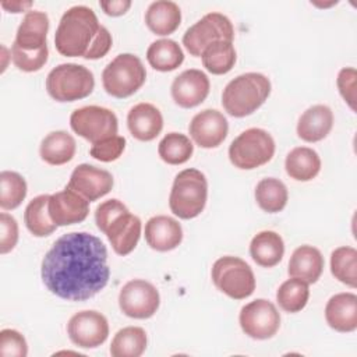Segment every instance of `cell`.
<instances>
[{"instance_id": "17", "label": "cell", "mask_w": 357, "mask_h": 357, "mask_svg": "<svg viewBox=\"0 0 357 357\" xmlns=\"http://www.w3.org/2000/svg\"><path fill=\"white\" fill-rule=\"evenodd\" d=\"M49 215L57 226H68L86 219L89 213V201L78 192L66 187L49 198Z\"/></svg>"}, {"instance_id": "29", "label": "cell", "mask_w": 357, "mask_h": 357, "mask_svg": "<svg viewBox=\"0 0 357 357\" xmlns=\"http://www.w3.org/2000/svg\"><path fill=\"white\" fill-rule=\"evenodd\" d=\"M146 60L156 71L167 73L181 66L184 53L180 45L173 39H158L146 50Z\"/></svg>"}, {"instance_id": "41", "label": "cell", "mask_w": 357, "mask_h": 357, "mask_svg": "<svg viewBox=\"0 0 357 357\" xmlns=\"http://www.w3.org/2000/svg\"><path fill=\"white\" fill-rule=\"evenodd\" d=\"M128 212V208L119 201L117 198H112L107 199L105 202H102L100 205H98L96 211H95V223L98 226V229L103 233V230L120 215Z\"/></svg>"}, {"instance_id": "10", "label": "cell", "mask_w": 357, "mask_h": 357, "mask_svg": "<svg viewBox=\"0 0 357 357\" xmlns=\"http://www.w3.org/2000/svg\"><path fill=\"white\" fill-rule=\"evenodd\" d=\"M70 126L75 134L91 144L117 135L119 120L114 112L102 106H84L70 116Z\"/></svg>"}, {"instance_id": "8", "label": "cell", "mask_w": 357, "mask_h": 357, "mask_svg": "<svg viewBox=\"0 0 357 357\" xmlns=\"http://www.w3.org/2000/svg\"><path fill=\"white\" fill-rule=\"evenodd\" d=\"M213 284L233 300H244L255 290V276L251 266L241 258L226 255L212 265Z\"/></svg>"}, {"instance_id": "43", "label": "cell", "mask_w": 357, "mask_h": 357, "mask_svg": "<svg viewBox=\"0 0 357 357\" xmlns=\"http://www.w3.org/2000/svg\"><path fill=\"white\" fill-rule=\"evenodd\" d=\"M356 78L357 73L354 67L342 68L336 78L337 89L351 110H356Z\"/></svg>"}, {"instance_id": "26", "label": "cell", "mask_w": 357, "mask_h": 357, "mask_svg": "<svg viewBox=\"0 0 357 357\" xmlns=\"http://www.w3.org/2000/svg\"><path fill=\"white\" fill-rule=\"evenodd\" d=\"M250 254L255 264L264 268L278 265L284 254V243L280 234L272 230H264L255 234L250 243Z\"/></svg>"}, {"instance_id": "20", "label": "cell", "mask_w": 357, "mask_h": 357, "mask_svg": "<svg viewBox=\"0 0 357 357\" xmlns=\"http://www.w3.org/2000/svg\"><path fill=\"white\" fill-rule=\"evenodd\" d=\"M127 127L135 139L148 142L160 134L163 128V117L156 106L141 102L130 109L127 114Z\"/></svg>"}, {"instance_id": "23", "label": "cell", "mask_w": 357, "mask_h": 357, "mask_svg": "<svg viewBox=\"0 0 357 357\" xmlns=\"http://www.w3.org/2000/svg\"><path fill=\"white\" fill-rule=\"evenodd\" d=\"M333 127V113L326 105H314L308 107L298 119L297 135L305 142H318L324 139Z\"/></svg>"}, {"instance_id": "7", "label": "cell", "mask_w": 357, "mask_h": 357, "mask_svg": "<svg viewBox=\"0 0 357 357\" xmlns=\"http://www.w3.org/2000/svg\"><path fill=\"white\" fill-rule=\"evenodd\" d=\"M275 155V141L262 128H248L238 134L229 146V159L234 167L252 170L268 163Z\"/></svg>"}, {"instance_id": "45", "label": "cell", "mask_w": 357, "mask_h": 357, "mask_svg": "<svg viewBox=\"0 0 357 357\" xmlns=\"http://www.w3.org/2000/svg\"><path fill=\"white\" fill-rule=\"evenodd\" d=\"M99 6L105 11V14L112 17H119L128 11V8L131 7V1L130 0H102L99 1Z\"/></svg>"}, {"instance_id": "15", "label": "cell", "mask_w": 357, "mask_h": 357, "mask_svg": "<svg viewBox=\"0 0 357 357\" xmlns=\"http://www.w3.org/2000/svg\"><path fill=\"white\" fill-rule=\"evenodd\" d=\"M113 184V176L107 170L89 163H81L73 170L67 187L92 202L109 194Z\"/></svg>"}, {"instance_id": "31", "label": "cell", "mask_w": 357, "mask_h": 357, "mask_svg": "<svg viewBox=\"0 0 357 357\" xmlns=\"http://www.w3.org/2000/svg\"><path fill=\"white\" fill-rule=\"evenodd\" d=\"M254 194L258 206L268 213L280 212L289 199L287 187L282 180L275 177H266L258 181Z\"/></svg>"}, {"instance_id": "32", "label": "cell", "mask_w": 357, "mask_h": 357, "mask_svg": "<svg viewBox=\"0 0 357 357\" xmlns=\"http://www.w3.org/2000/svg\"><path fill=\"white\" fill-rule=\"evenodd\" d=\"M146 332L139 326H126L113 336L110 354L113 357H139L146 349Z\"/></svg>"}, {"instance_id": "39", "label": "cell", "mask_w": 357, "mask_h": 357, "mask_svg": "<svg viewBox=\"0 0 357 357\" xmlns=\"http://www.w3.org/2000/svg\"><path fill=\"white\" fill-rule=\"evenodd\" d=\"M126 148V138L121 135H113L110 138L102 139L96 144H92L89 153L92 158L100 162H113L119 159Z\"/></svg>"}, {"instance_id": "2", "label": "cell", "mask_w": 357, "mask_h": 357, "mask_svg": "<svg viewBox=\"0 0 357 357\" xmlns=\"http://www.w3.org/2000/svg\"><path fill=\"white\" fill-rule=\"evenodd\" d=\"M100 25L91 7H70L60 18L54 33L57 52L67 57H84Z\"/></svg>"}, {"instance_id": "13", "label": "cell", "mask_w": 357, "mask_h": 357, "mask_svg": "<svg viewBox=\"0 0 357 357\" xmlns=\"http://www.w3.org/2000/svg\"><path fill=\"white\" fill-rule=\"evenodd\" d=\"M70 340L82 349H95L103 344L109 336L106 317L95 310H84L74 314L67 324Z\"/></svg>"}, {"instance_id": "14", "label": "cell", "mask_w": 357, "mask_h": 357, "mask_svg": "<svg viewBox=\"0 0 357 357\" xmlns=\"http://www.w3.org/2000/svg\"><path fill=\"white\" fill-rule=\"evenodd\" d=\"M229 131L227 119L216 109H205L197 113L188 126L192 141L205 149L219 146Z\"/></svg>"}, {"instance_id": "6", "label": "cell", "mask_w": 357, "mask_h": 357, "mask_svg": "<svg viewBox=\"0 0 357 357\" xmlns=\"http://www.w3.org/2000/svg\"><path fill=\"white\" fill-rule=\"evenodd\" d=\"M146 71L141 59L132 53L116 56L102 73L105 91L119 99L135 93L145 82Z\"/></svg>"}, {"instance_id": "34", "label": "cell", "mask_w": 357, "mask_h": 357, "mask_svg": "<svg viewBox=\"0 0 357 357\" xmlns=\"http://www.w3.org/2000/svg\"><path fill=\"white\" fill-rule=\"evenodd\" d=\"M308 297V283L298 278H290L284 280L276 291V301L279 307L290 314L301 311L307 305Z\"/></svg>"}, {"instance_id": "37", "label": "cell", "mask_w": 357, "mask_h": 357, "mask_svg": "<svg viewBox=\"0 0 357 357\" xmlns=\"http://www.w3.org/2000/svg\"><path fill=\"white\" fill-rule=\"evenodd\" d=\"M26 197L25 178L11 170H3L0 173V206L4 211L15 209Z\"/></svg>"}, {"instance_id": "38", "label": "cell", "mask_w": 357, "mask_h": 357, "mask_svg": "<svg viewBox=\"0 0 357 357\" xmlns=\"http://www.w3.org/2000/svg\"><path fill=\"white\" fill-rule=\"evenodd\" d=\"M10 57L14 63V66L25 73H33L39 71L47 61L49 56V49L47 46L38 49V50H25L13 43Z\"/></svg>"}, {"instance_id": "5", "label": "cell", "mask_w": 357, "mask_h": 357, "mask_svg": "<svg viewBox=\"0 0 357 357\" xmlns=\"http://www.w3.org/2000/svg\"><path fill=\"white\" fill-rule=\"evenodd\" d=\"M95 88L89 68L75 63H63L46 77V91L57 102H74L86 98Z\"/></svg>"}, {"instance_id": "16", "label": "cell", "mask_w": 357, "mask_h": 357, "mask_svg": "<svg viewBox=\"0 0 357 357\" xmlns=\"http://www.w3.org/2000/svg\"><path fill=\"white\" fill-rule=\"evenodd\" d=\"M209 88L211 82L208 75L201 70L190 68L173 79L170 92L176 105L184 109H191L206 99Z\"/></svg>"}, {"instance_id": "47", "label": "cell", "mask_w": 357, "mask_h": 357, "mask_svg": "<svg viewBox=\"0 0 357 357\" xmlns=\"http://www.w3.org/2000/svg\"><path fill=\"white\" fill-rule=\"evenodd\" d=\"M337 1H331L329 4H326V3H317V1H311V4H314V6H318V7H329V6H333V4H336Z\"/></svg>"}, {"instance_id": "21", "label": "cell", "mask_w": 357, "mask_h": 357, "mask_svg": "<svg viewBox=\"0 0 357 357\" xmlns=\"http://www.w3.org/2000/svg\"><path fill=\"white\" fill-rule=\"evenodd\" d=\"M326 324L336 332L347 333L357 329V296L350 291L332 296L325 307Z\"/></svg>"}, {"instance_id": "24", "label": "cell", "mask_w": 357, "mask_h": 357, "mask_svg": "<svg viewBox=\"0 0 357 357\" xmlns=\"http://www.w3.org/2000/svg\"><path fill=\"white\" fill-rule=\"evenodd\" d=\"M324 257L317 247L304 244L293 251L287 268L290 278H298L310 284L321 278Z\"/></svg>"}, {"instance_id": "11", "label": "cell", "mask_w": 357, "mask_h": 357, "mask_svg": "<svg viewBox=\"0 0 357 357\" xmlns=\"http://www.w3.org/2000/svg\"><path fill=\"white\" fill-rule=\"evenodd\" d=\"M238 322L247 336L257 340H265L275 336L279 331L280 314L269 300L257 298L240 310Z\"/></svg>"}, {"instance_id": "3", "label": "cell", "mask_w": 357, "mask_h": 357, "mask_svg": "<svg viewBox=\"0 0 357 357\" xmlns=\"http://www.w3.org/2000/svg\"><path fill=\"white\" fill-rule=\"evenodd\" d=\"M271 93V81L261 73H245L233 78L223 89V109L233 117H245L259 109Z\"/></svg>"}, {"instance_id": "46", "label": "cell", "mask_w": 357, "mask_h": 357, "mask_svg": "<svg viewBox=\"0 0 357 357\" xmlns=\"http://www.w3.org/2000/svg\"><path fill=\"white\" fill-rule=\"evenodd\" d=\"M32 6V1H1V7L10 13H21Z\"/></svg>"}, {"instance_id": "25", "label": "cell", "mask_w": 357, "mask_h": 357, "mask_svg": "<svg viewBox=\"0 0 357 357\" xmlns=\"http://www.w3.org/2000/svg\"><path fill=\"white\" fill-rule=\"evenodd\" d=\"M181 22L180 7L170 0H158L149 4L145 11V24L156 35L173 33Z\"/></svg>"}, {"instance_id": "42", "label": "cell", "mask_w": 357, "mask_h": 357, "mask_svg": "<svg viewBox=\"0 0 357 357\" xmlns=\"http://www.w3.org/2000/svg\"><path fill=\"white\" fill-rule=\"evenodd\" d=\"M18 241V223L7 212L0 213V254L14 250Z\"/></svg>"}, {"instance_id": "12", "label": "cell", "mask_w": 357, "mask_h": 357, "mask_svg": "<svg viewBox=\"0 0 357 357\" xmlns=\"http://www.w3.org/2000/svg\"><path fill=\"white\" fill-rule=\"evenodd\" d=\"M160 296L158 289L148 280L132 279L119 293L121 312L134 319L151 318L159 308Z\"/></svg>"}, {"instance_id": "18", "label": "cell", "mask_w": 357, "mask_h": 357, "mask_svg": "<svg viewBox=\"0 0 357 357\" xmlns=\"http://www.w3.org/2000/svg\"><path fill=\"white\" fill-rule=\"evenodd\" d=\"M181 240L183 229L174 218L156 215L145 223V241L155 251H172L180 245Z\"/></svg>"}, {"instance_id": "30", "label": "cell", "mask_w": 357, "mask_h": 357, "mask_svg": "<svg viewBox=\"0 0 357 357\" xmlns=\"http://www.w3.org/2000/svg\"><path fill=\"white\" fill-rule=\"evenodd\" d=\"M49 194H42L35 197L25 208L24 212V222L26 229L35 237H46L50 236L56 229L57 225L52 220L49 215Z\"/></svg>"}, {"instance_id": "44", "label": "cell", "mask_w": 357, "mask_h": 357, "mask_svg": "<svg viewBox=\"0 0 357 357\" xmlns=\"http://www.w3.org/2000/svg\"><path fill=\"white\" fill-rule=\"evenodd\" d=\"M112 35L109 32L107 28L102 26L99 28L92 45L89 46L88 52L85 53L84 59H88V60H96V59H102L103 56L107 54V52L110 50L112 47Z\"/></svg>"}, {"instance_id": "9", "label": "cell", "mask_w": 357, "mask_h": 357, "mask_svg": "<svg viewBox=\"0 0 357 357\" xmlns=\"http://www.w3.org/2000/svg\"><path fill=\"white\" fill-rule=\"evenodd\" d=\"M234 39V28L231 21L222 13H208L183 35V45L191 56L201 57L204 49L218 40Z\"/></svg>"}, {"instance_id": "4", "label": "cell", "mask_w": 357, "mask_h": 357, "mask_svg": "<svg viewBox=\"0 0 357 357\" xmlns=\"http://www.w3.org/2000/svg\"><path fill=\"white\" fill-rule=\"evenodd\" d=\"M208 198V181L197 169H184L174 177L169 206L180 219L197 218L205 208Z\"/></svg>"}, {"instance_id": "19", "label": "cell", "mask_w": 357, "mask_h": 357, "mask_svg": "<svg viewBox=\"0 0 357 357\" xmlns=\"http://www.w3.org/2000/svg\"><path fill=\"white\" fill-rule=\"evenodd\" d=\"M142 223L141 219L132 213L126 212L117 216L105 230L112 248L119 255H128L138 244L141 237Z\"/></svg>"}, {"instance_id": "28", "label": "cell", "mask_w": 357, "mask_h": 357, "mask_svg": "<svg viewBox=\"0 0 357 357\" xmlns=\"http://www.w3.org/2000/svg\"><path fill=\"white\" fill-rule=\"evenodd\" d=\"M284 169L290 178L310 181L317 177L321 170V158L312 148L297 146L287 153Z\"/></svg>"}, {"instance_id": "40", "label": "cell", "mask_w": 357, "mask_h": 357, "mask_svg": "<svg viewBox=\"0 0 357 357\" xmlns=\"http://www.w3.org/2000/svg\"><path fill=\"white\" fill-rule=\"evenodd\" d=\"M28 344L25 337L15 329H3L0 332L1 357H26Z\"/></svg>"}, {"instance_id": "22", "label": "cell", "mask_w": 357, "mask_h": 357, "mask_svg": "<svg viewBox=\"0 0 357 357\" xmlns=\"http://www.w3.org/2000/svg\"><path fill=\"white\" fill-rule=\"evenodd\" d=\"M49 31V17L39 10H28L17 29L14 43L25 50H38L45 46Z\"/></svg>"}, {"instance_id": "1", "label": "cell", "mask_w": 357, "mask_h": 357, "mask_svg": "<svg viewBox=\"0 0 357 357\" xmlns=\"http://www.w3.org/2000/svg\"><path fill=\"white\" fill-rule=\"evenodd\" d=\"M40 276L47 290L60 298L89 300L110 278L106 245L86 231L63 234L45 254Z\"/></svg>"}, {"instance_id": "33", "label": "cell", "mask_w": 357, "mask_h": 357, "mask_svg": "<svg viewBox=\"0 0 357 357\" xmlns=\"http://www.w3.org/2000/svg\"><path fill=\"white\" fill-rule=\"evenodd\" d=\"M236 50L233 42L218 40L206 46L201 54L204 67L215 75H222L229 73L236 63Z\"/></svg>"}, {"instance_id": "27", "label": "cell", "mask_w": 357, "mask_h": 357, "mask_svg": "<svg viewBox=\"0 0 357 357\" xmlns=\"http://www.w3.org/2000/svg\"><path fill=\"white\" fill-rule=\"evenodd\" d=\"M77 144L71 134L59 130L49 132L40 142L39 153L43 162L52 166H60L70 162L75 155Z\"/></svg>"}, {"instance_id": "35", "label": "cell", "mask_w": 357, "mask_h": 357, "mask_svg": "<svg viewBox=\"0 0 357 357\" xmlns=\"http://www.w3.org/2000/svg\"><path fill=\"white\" fill-rule=\"evenodd\" d=\"M331 272L343 284L357 286V251L353 247L342 245L331 254Z\"/></svg>"}, {"instance_id": "36", "label": "cell", "mask_w": 357, "mask_h": 357, "mask_svg": "<svg viewBox=\"0 0 357 357\" xmlns=\"http://www.w3.org/2000/svg\"><path fill=\"white\" fill-rule=\"evenodd\" d=\"M192 142L187 135L180 132L166 134L158 145V153L160 159L169 165L185 163L192 156Z\"/></svg>"}]
</instances>
